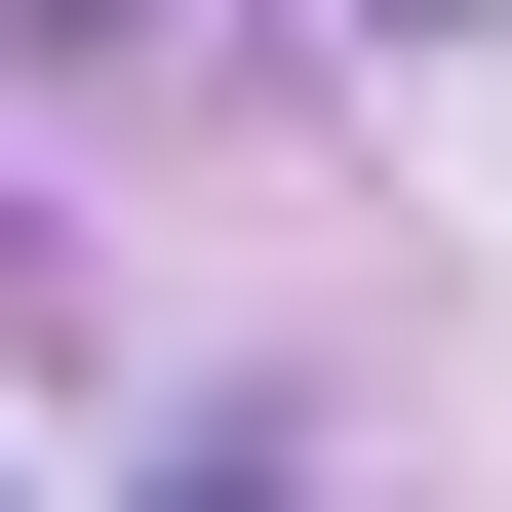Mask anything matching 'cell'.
Listing matches in <instances>:
<instances>
[{
    "instance_id": "obj_1",
    "label": "cell",
    "mask_w": 512,
    "mask_h": 512,
    "mask_svg": "<svg viewBox=\"0 0 512 512\" xmlns=\"http://www.w3.org/2000/svg\"><path fill=\"white\" fill-rule=\"evenodd\" d=\"M40 40H158V0H40Z\"/></svg>"
}]
</instances>
